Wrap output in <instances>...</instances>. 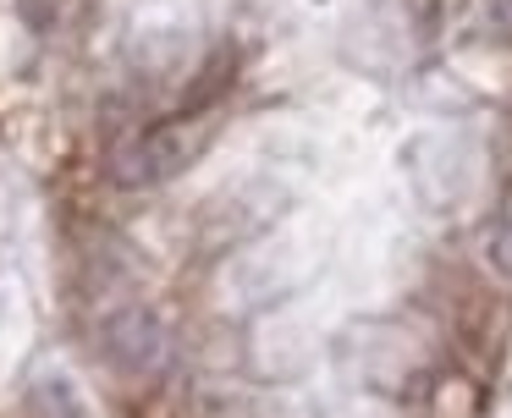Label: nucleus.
Masks as SVG:
<instances>
[{"label":"nucleus","mask_w":512,"mask_h":418,"mask_svg":"<svg viewBox=\"0 0 512 418\" xmlns=\"http://www.w3.org/2000/svg\"><path fill=\"white\" fill-rule=\"evenodd\" d=\"M188 160H193V132H188V116H182V121H160V127H149L144 138L127 143V149L116 154L111 176L122 187H149V182L177 176Z\"/></svg>","instance_id":"1"},{"label":"nucleus","mask_w":512,"mask_h":418,"mask_svg":"<svg viewBox=\"0 0 512 418\" xmlns=\"http://www.w3.org/2000/svg\"><path fill=\"white\" fill-rule=\"evenodd\" d=\"M166 325H160L155 308H122V314L105 319L100 330V352L111 369L122 374H155L166 363Z\"/></svg>","instance_id":"2"},{"label":"nucleus","mask_w":512,"mask_h":418,"mask_svg":"<svg viewBox=\"0 0 512 418\" xmlns=\"http://www.w3.org/2000/svg\"><path fill=\"white\" fill-rule=\"evenodd\" d=\"M237 77V55L232 50H221V55H210V61H204V72H199V83L188 88V94H182V116H204V110L215 105V99L226 94V83H232Z\"/></svg>","instance_id":"3"},{"label":"nucleus","mask_w":512,"mask_h":418,"mask_svg":"<svg viewBox=\"0 0 512 418\" xmlns=\"http://www.w3.org/2000/svg\"><path fill=\"white\" fill-rule=\"evenodd\" d=\"M485 259H490V270H496V275H507V281H512V215L490 226V237H485Z\"/></svg>","instance_id":"4"}]
</instances>
